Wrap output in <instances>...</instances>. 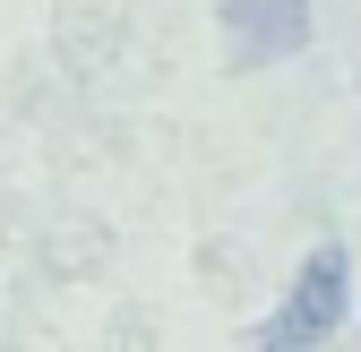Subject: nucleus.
<instances>
[{
	"label": "nucleus",
	"instance_id": "nucleus-1",
	"mask_svg": "<svg viewBox=\"0 0 361 352\" xmlns=\"http://www.w3.org/2000/svg\"><path fill=\"white\" fill-rule=\"evenodd\" d=\"M344 292H353V258H344L336 241L310 249L301 275H293V292L276 301V318L258 327L250 352H327V335H336V318H344Z\"/></svg>",
	"mask_w": 361,
	"mask_h": 352
},
{
	"label": "nucleus",
	"instance_id": "nucleus-2",
	"mask_svg": "<svg viewBox=\"0 0 361 352\" xmlns=\"http://www.w3.org/2000/svg\"><path fill=\"white\" fill-rule=\"evenodd\" d=\"M224 43L233 61H284L310 43V0H224Z\"/></svg>",
	"mask_w": 361,
	"mask_h": 352
}]
</instances>
